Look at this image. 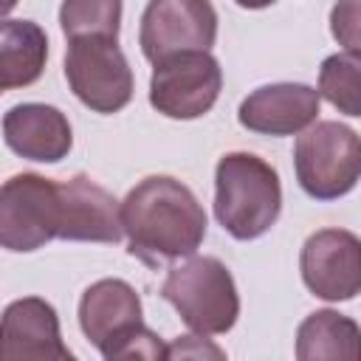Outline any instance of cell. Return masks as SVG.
Masks as SVG:
<instances>
[{"mask_svg": "<svg viewBox=\"0 0 361 361\" xmlns=\"http://www.w3.org/2000/svg\"><path fill=\"white\" fill-rule=\"evenodd\" d=\"M65 79L71 93L93 113H118L133 99V71L116 37L68 39Z\"/></svg>", "mask_w": 361, "mask_h": 361, "instance_id": "cell-6", "label": "cell"}, {"mask_svg": "<svg viewBox=\"0 0 361 361\" xmlns=\"http://www.w3.org/2000/svg\"><path fill=\"white\" fill-rule=\"evenodd\" d=\"M293 169L313 200H338L361 180V135L341 121H313L293 144Z\"/></svg>", "mask_w": 361, "mask_h": 361, "instance_id": "cell-5", "label": "cell"}, {"mask_svg": "<svg viewBox=\"0 0 361 361\" xmlns=\"http://www.w3.org/2000/svg\"><path fill=\"white\" fill-rule=\"evenodd\" d=\"M319 90L302 82H274L251 90L237 118L245 130L259 135H296L307 130L319 116Z\"/></svg>", "mask_w": 361, "mask_h": 361, "instance_id": "cell-11", "label": "cell"}, {"mask_svg": "<svg viewBox=\"0 0 361 361\" xmlns=\"http://www.w3.org/2000/svg\"><path fill=\"white\" fill-rule=\"evenodd\" d=\"M62 226L59 240L73 243H118L124 234L121 203L87 175H73L59 183Z\"/></svg>", "mask_w": 361, "mask_h": 361, "instance_id": "cell-13", "label": "cell"}, {"mask_svg": "<svg viewBox=\"0 0 361 361\" xmlns=\"http://www.w3.org/2000/svg\"><path fill=\"white\" fill-rule=\"evenodd\" d=\"M3 358L6 361H73L59 333V316L39 296L14 299L3 310Z\"/></svg>", "mask_w": 361, "mask_h": 361, "instance_id": "cell-12", "label": "cell"}, {"mask_svg": "<svg viewBox=\"0 0 361 361\" xmlns=\"http://www.w3.org/2000/svg\"><path fill=\"white\" fill-rule=\"evenodd\" d=\"M217 39L212 0H149L141 14L138 45L155 65L180 51H209Z\"/></svg>", "mask_w": 361, "mask_h": 361, "instance_id": "cell-9", "label": "cell"}, {"mask_svg": "<svg viewBox=\"0 0 361 361\" xmlns=\"http://www.w3.org/2000/svg\"><path fill=\"white\" fill-rule=\"evenodd\" d=\"M319 96L338 113L361 118V54L341 51L327 56L319 68Z\"/></svg>", "mask_w": 361, "mask_h": 361, "instance_id": "cell-17", "label": "cell"}, {"mask_svg": "<svg viewBox=\"0 0 361 361\" xmlns=\"http://www.w3.org/2000/svg\"><path fill=\"white\" fill-rule=\"evenodd\" d=\"M240 8H268V6H274L276 0H234Z\"/></svg>", "mask_w": 361, "mask_h": 361, "instance_id": "cell-21", "label": "cell"}, {"mask_svg": "<svg viewBox=\"0 0 361 361\" xmlns=\"http://www.w3.org/2000/svg\"><path fill=\"white\" fill-rule=\"evenodd\" d=\"M62 226L59 183L37 172L11 175L0 189V243L6 251H37Z\"/></svg>", "mask_w": 361, "mask_h": 361, "instance_id": "cell-7", "label": "cell"}, {"mask_svg": "<svg viewBox=\"0 0 361 361\" xmlns=\"http://www.w3.org/2000/svg\"><path fill=\"white\" fill-rule=\"evenodd\" d=\"M3 138L11 152L39 164H56L68 158L73 147L68 116L59 107L39 102L14 104L3 116Z\"/></svg>", "mask_w": 361, "mask_h": 361, "instance_id": "cell-14", "label": "cell"}, {"mask_svg": "<svg viewBox=\"0 0 361 361\" xmlns=\"http://www.w3.org/2000/svg\"><path fill=\"white\" fill-rule=\"evenodd\" d=\"M59 25L68 39L116 37L121 28V0H62Z\"/></svg>", "mask_w": 361, "mask_h": 361, "instance_id": "cell-18", "label": "cell"}, {"mask_svg": "<svg viewBox=\"0 0 361 361\" xmlns=\"http://www.w3.org/2000/svg\"><path fill=\"white\" fill-rule=\"evenodd\" d=\"M161 296L197 336L228 333L240 316L234 276L217 257L192 254L186 262L172 265L161 285Z\"/></svg>", "mask_w": 361, "mask_h": 361, "instance_id": "cell-4", "label": "cell"}, {"mask_svg": "<svg viewBox=\"0 0 361 361\" xmlns=\"http://www.w3.org/2000/svg\"><path fill=\"white\" fill-rule=\"evenodd\" d=\"M48 37L34 20H6L0 25V87H28L42 76Z\"/></svg>", "mask_w": 361, "mask_h": 361, "instance_id": "cell-15", "label": "cell"}, {"mask_svg": "<svg viewBox=\"0 0 361 361\" xmlns=\"http://www.w3.org/2000/svg\"><path fill=\"white\" fill-rule=\"evenodd\" d=\"M121 226L130 254L147 265L192 257L206 237V212L195 192L169 178L149 175L121 200Z\"/></svg>", "mask_w": 361, "mask_h": 361, "instance_id": "cell-1", "label": "cell"}, {"mask_svg": "<svg viewBox=\"0 0 361 361\" xmlns=\"http://www.w3.org/2000/svg\"><path fill=\"white\" fill-rule=\"evenodd\" d=\"M203 358V355H212V358H223V350L197 338V336H180L175 344H169V358Z\"/></svg>", "mask_w": 361, "mask_h": 361, "instance_id": "cell-20", "label": "cell"}, {"mask_svg": "<svg viewBox=\"0 0 361 361\" xmlns=\"http://www.w3.org/2000/svg\"><path fill=\"white\" fill-rule=\"evenodd\" d=\"M305 288L324 302H347L361 293V237L347 228L313 231L299 254Z\"/></svg>", "mask_w": 361, "mask_h": 361, "instance_id": "cell-10", "label": "cell"}, {"mask_svg": "<svg viewBox=\"0 0 361 361\" xmlns=\"http://www.w3.org/2000/svg\"><path fill=\"white\" fill-rule=\"evenodd\" d=\"M223 87L220 62L209 51H180L152 68L149 79V104L178 121L206 116Z\"/></svg>", "mask_w": 361, "mask_h": 361, "instance_id": "cell-8", "label": "cell"}, {"mask_svg": "<svg viewBox=\"0 0 361 361\" xmlns=\"http://www.w3.org/2000/svg\"><path fill=\"white\" fill-rule=\"evenodd\" d=\"M282 183L254 152H226L214 169V217L234 240H257L279 220Z\"/></svg>", "mask_w": 361, "mask_h": 361, "instance_id": "cell-3", "label": "cell"}, {"mask_svg": "<svg viewBox=\"0 0 361 361\" xmlns=\"http://www.w3.org/2000/svg\"><path fill=\"white\" fill-rule=\"evenodd\" d=\"M79 327L85 338L110 361L169 358V347L144 324L141 299L124 279H99L82 293Z\"/></svg>", "mask_w": 361, "mask_h": 361, "instance_id": "cell-2", "label": "cell"}, {"mask_svg": "<svg viewBox=\"0 0 361 361\" xmlns=\"http://www.w3.org/2000/svg\"><path fill=\"white\" fill-rule=\"evenodd\" d=\"M330 34L347 51L361 54V0H336L330 8Z\"/></svg>", "mask_w": 361, "mask_h": 361, "instance_id": "cell-19", "label": "cell"}, {"mask_svg": "<svg viewBox=\"0 0 361 361\" xmlns=\"http://www.w3.org/2000/svg\"><path fill=\"white\" fill-rule=\"evenodd\" d=\"M296 358L299 361H322V358L361 361L358 322L330 307L310 313L307 319H302L296 330Z\"/></svg>", "mask_w": 361, "mask_h": 361, "instance_id": "cell-16", "label": "cell"}, {"mask_svg": "<svg viewBox=\"0 0 361 361\" xmlns=\"http://www.w3.org/2000/svg\"><path fill=\"white\" fill-rule=\"evenodd\" d=\"M11 6H14V0H6V11H8V8H11Z\"/></svg>", "mask_w": 361, "mask_h": 361, "instance_id": "cell-22", "label": "cell"}]
</instances>
